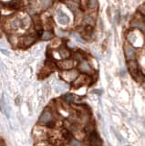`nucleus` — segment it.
<instances>
[{
	"label": "nucleus",
	"mask_w": 145,
	"mask_h": 146,
	"mask_svg": "<svg viewBox=\"0 0 145 146\" xmlns=\"http://www.w3.org/2000/svg\"><path fill=\"white\" fill-rule=\"evenodd\" d=\"M89 143L91 146H102V141L100 138L99 134L95 131L89 134Z\"/></svg>",
	"instance_id": "nucleus-1"
},
{
	"label": "nucleus",
	"mask_w": 145,
	"mask_h": 146,
	"mask_svg": "<svg viewBox=\"0 0 145 146\" xmlns=\"http://www.w3.org/2000/svg\"><path fill=\"white\" fill-rule=\"evenodd\" d=\"M52 120V113L49 111H45L42 113V115L39 118V123L41 124H48V122H51Z\"/></svg>",
	"instance_id": "nucleus-2"
},
{
	"label": "nucleus",
	"mask_w": 145,
	"mask_h": 146,
	"mask_svg": "<svg viewBox=\"0 0 145 146\" xmlns=\"http://www.w3.org/2000/svg\"><path fill=\"white\" fill-rule=\"evenodd\" d=\"M128 68L130 70V73L133 75L134 78H136L137 75L139 74V69H138V63L135 60H130L128 62Z\"/></svg>",
	"instance_id": "nucleus-3"
},
{
	"label": "nucleus",
	"mask_w": 145,
	"mask_h": 146,
	"mask_svg": "<svg viewBox=\"0 0 145 146\" xmlns=\"http://www.w3.org/2000/svg\"><path fill=\"white\" fill-rule=\"evenodd\" d=\"M78 77V72L76 70H69L62 74V78L67 81H72Z\"/></svg>",
	"instance_id": "nucleus-4"
},
{
	"label": "nucleus",
	"mask_w": 145,
	"mask_h": 146,
	"mask_svg": "<svg viewBox=\"0 0 145 146\" xmlns=\"http://www.w3.org/2000/svg\"><path fill=\"white\" fill-rule=\"evenodd\" d=\"M58 21L60 23L61 25H66L69 23V18L66 14H64L61 10L58 12Z\"/></svg>",
	"instance_id": "nucleus-5"
},
{
	"label": "nucleus",
	"mask_w": 145,
	"mask_h": 146,
	"mask_svg": "<svg viewBox=\"0 0 145 146\" xmlns=\"http://www.w3.org/2000/svg\"><path fill=\"white\" fill-rule=\"evenodd\" d=\"M88 81V77L86 75H81V76L78 77L77 79L74 82V87L75 88H78L80 86H83L85 83Z\"/></svg>",
	"instance_id": "nucleus-6"
},
{
	"label": "nucleus",
	"mask_w": 145,
	"mask_h": 146,
	"mask_svg": "<svg viewBox=\"0 0 145 146\" xmlns=\"http://www.w3.org/2000/svg\"><path fill=\"white\" fill-rule=\"evenodd\" d=\"M74 66V63L72 60H69V59H68V60H63L61 61V62H59V67L60 69H62V70H70V69L73 68Z\"/></svg>",
	"instance_id": "nucleus-7"
},
{
	"label": "nucleus",
	"mask_w": 145,
	"mask_h": 146,
	"mask_svg": "<svg viewBox=\"0 0 145 146\" xmlns=\"http://www.w3.org/2000/svg\"><path fill=\"white\" fill-rule=\"evenodd\" d=\"M22 2H23V1H20V0L10 1V2H8L7 4H6V6L11 9H17V8H19L22 5H23V3Z\"/></svg>",
	"instance_id": "nucleus-8"
},
{
	"label": "nucleus",
	"mask_w": 145,
	"mask_h": 146,
	"mask_svg": "<svg viewBox=\"0 0 145 146\" xmlns=\"http://www.w3.org/2000/svg\"><path fill=\"white\" fill-rule=\"evenodd\" d=\"M125 54L126 57L128 58L129 59H134L135 57V50L130 46H125Z\"/></svg>",
	"instance_id": "nucleus-9"
},
{
	"label": "nucleus",
	"mask_w": 145,
	"mask_h": 146,
	"mask_svg": "<svg viewBox=\"0 0 145 146\" xmlns=\"http://www.w3.org/2000/svg\"><path fill=\"white\" fill-rule=\"evenodd\" d=\"M80 70L82 72H85V73H90L91 72V68L90 66L89 65V63L87 61H83L81 62L80 65Z\"/></svg>",
	"instance_id": "nucleus-10"
},
{
	"label": "nucleus",
	"mask_w": 145,
	"mask_h": 146,
	"mask_svg": "<svg viewBox=\"0 0 145 146\" xmlns=\"http://www.w3.org/2000/svg\"><path fill=\"white\" fill-rule=\"evenodd\" d=\"M35 41H36V38H35V37H23V40H22V42H23V45H24V46H30V45H32Z\"/></svg>",
	"instance_id": "nucleus-11"
},
{
	"label": "nucleus",
	"mask_w": 145,
	"mask_h": 146,
	"mask_svg": "<svg viewBox=\"0 0 145 146\" xmlns=\"http://www.w3.org/2000/svg\"><path fill=\"white\" fill-rule=\"evenodd\" d=\"M52 4V0H40V5L43 9H47Z\"/></svg>",
	"instance_id": "nucleus-12"
},
{
	"label": "nucleus",
	"mask_w": 145,
	"mask_h": 146,
	"mask_svg": "<svg viewBox=\"0 0 145 146\" xmlns=\"http://www.w3.org/2000/svg\"><path fill=\"white\" fill-rule=\"evenodd\" d=\"M59 53H60V56L63 59H67V58H69V56H70V53H69V51L67 48H62V49H60Z\"/></svg>",
	"instance_id": "nucleus-13"
},
{
	"label": "nucleus",
	"mask_w": 145,
	"mask_h": 146,
	"mask_svg": "<svg viewBox=\"0 0 145 146\" xmlns=\"http://www.w3.org/2000/svg\"><path fill=\"white\" fill-rule=\"evenodd\" d=\"M53 37V33L50 32V31H45L42 34V38L45 39V40H48V39H50Z\"/></svg>",
	"instance_id": "nucleus-14"
},
{
	"label": "nucleus",
	"mask_w": 145,
	"mask_h": 146,
	"mask_svg": "<svg viewBox=\"0 0 145 146\" xmlns=\"http://www.w3.org/2000/svg\"><path fill=\"white\" fill-rule=\"evenodd\" d=\"M63 98H64V100H65L67 102H72L74 100V96L70 93H67L66 95H64Z\"/></svg>",
	"instance_id": "nucleus-15"
},
{
	"label": "nucleus",
	"mask_w": 145,
	"mask_h": 146,
	"mask_svg": "<svg viewBox=\"0 0 145 146\" xmlns=\"http://www.w3.org/2000/svg\"><path fill=\"white\" fill-rule=\"evenodd\" d=\"M88 7L93 9L97 7V0H88Z\"/></svg>",
	"instance_id": "nucleus-16"
},
{
	"label": "nucleus",
	"mask_w": 145,
	"mask_h": 146,
	"mask_svg": "<svg viewBox=\"0 0 145 146\" xmlns=\"http://www.w3.org/2000/svg\"><path fill=\"white\" fill-rule=\"evenodd\" d=\"M35 26H36V29L37 31H41L42 30V25H41V22L40 20L38 19V18H36V21H35Z\"/></svg>",
	"instance_id": "nucleus-17"
},
{
	"label": "nucleus",
	"mask_w": 145,
	"mask_h": 146,
	"mask_svg": "<svg viewBox=\"0 0 145 146\" xmlns=\"http://www.w3.org/2000/svg\"><path fill=\"white\" fill-rule=\"evenodd\" d=\"M0 109H1V111H2L3 112L7 113V111H6V109H7V104L5 103L4 99H2V100H0Z\"/></svg>",
	"instance_id": "nucleus-18"
},
{
	"label": "nucleus",
	"mask_w": 145,
	"mask_h": 146,
	"mask_svg": "<svg viewBox=\"0 0 145 146\" xmlns=\"http://www.w3.org/2000/svg\"><path fill=\"white\" fill-rule=\"evenodd\" d=\"M62 133H63V135H64V137H65L66 139H69L70 136H71V134L69 133V131H68V130H63Z\"/></svg>",
	"instance_id": "nucleus-19"
},
{
	"label": "nucleus",
	"mask_w": 145,
	"mask_h": 146,
	"mask_svg": "<svg viewBox=\"0 0 145 146\" xmlns=\"http://www.w3.org/2000/svg\"><path fill=\"white\" fill-rule=\"evenodd\" d=\"M19 24H20V21L19 20H15V21H13V23H12V28L13 29H17L18 26H19Z\"/></svg>",
	"instance_id": "nucleus-20"
},
{
	"label": "nucleus",
	"mask_w": 145,
	"mask_h": 146,
	"mask_svg": "<svg viewBox=\"0 0 145 146\" xmlns=\"http://www.w3.org/2000/svg\"><path fill=\"white\" fill-rule=\"evenodd\" d=\"M71 145L72 146H81V142H78V141H77V140H72Z\"/></svg>",
	"instance_id": "nucleus-21"
},
{
	"label": "nucleus",
	"mask_w": 145,
	"mask_h": 146,
	"mask_svg": "<svg viewBox=\"0 0 145 146\" xmlns=\"http://www.w3.org/2000/svg\"><path fill=\"white\" fill-rule=\"evenodd\" d=\"M73 37H75V39H76L77 41H78V42H80V43H84V40L83 39H81L80 37H78L77 34H73Z\"/></svg>",
	"instance_id": "nucleus-22"
},
{
	"label": "nucleus",
	"mask_w": 145,
	"mask_h": 146,
	"mask_svg": "<svg viewBox=\"0 0 145 146\" xmlns=\"http://www.w3.org/2000/svg\"><path fill=\"white\" fill-rule=\"evenodd\" d=\"M140 10H141V12H144V13H145V4L142 5V6L140 7Z\"/></svg>",
	"instance_id": "nucleus-23"
},
{
	"label": "nucleus",
	"mask_w": 145,
	"mask_h": 146,
	"mask_svg": "<svg viewBox=\"0 0 145 146\" xmlns=\"http://www.w3.org/2000/svg\"><path fill=\"white\" fill-rule=\"evenodd\" d=\"M73 1H74V2H76V3H78V2H80V0H73Z\"/></svg>",
	"instance_id": "nucleus-24"
},
{
	"label": "nucleus",
	"mask_w": 145,
	"mask_h": 146,
	"mask_svg": "<svg viewBox=\"0 0 145 146\" xmlns=\"http://www.w3.org/2000/svg\"><path fill=\"white\" fill-rule=\"evenodd\" d=\"M0 146H5L4 143H2V142H0Z\"/></svg>",
	"instance_id": "nucleus-25"
}]
</instances>
